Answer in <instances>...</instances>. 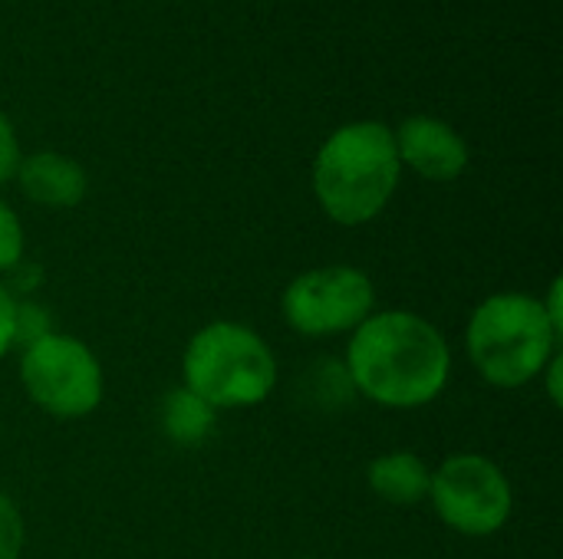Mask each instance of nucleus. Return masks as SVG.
I'll return each mask as SVG.
<instances>
[{"label": "nucleus", "mask_w": 563, "mask_h": 559, "mask_svg": "<svg viewBox=\"0 0 563 559\" xmlns=\"http://www.w3.org/2000/svg\"><path fill=\"white\" fill-rule=\"evenodd\" d=\"M452 356L442 333L419 313L386 310L353 329L346 372L356 392L386 409H419L439 399Z\"/></svg>", "instance_id": "f257e3e1"}, {"label": "nucleus", "mask_w": 563, "mask_h": 559, "mask_svg": "<svg viewBox=\"0 0 563 559\" xmlns=\"http://www.w3.org/2000/svg\"><path fill=\"white\" fill-rule=\"evenodd\" d=\"M399 175L402 165L393 128L383 122H350L320 145L313 194L330 221L356 227L389 204Z\"/></svg>", "instance_id": "f03ea898"}, {"label": "nucleus", "mask_w": 563, "mask_h": 559, "mask_svg": "<svg viewBox=\"0 0 563 559\" xmlns=\"http://www.w3.org/2000/svg\"><path fill=\"white\" fill-rule=\"evenodd\" d=\"M468 356L498 389L528 385L558 353V333L541 300L525 293L488 297L468 320Z\"/></svg>", "instance_id": "7ed1b4c3"}, {"label": "nucleus", "mask_w": 563, "mask_h": 559, "mask_svg": "<svg viewBox=\"0 0 563 559\" xmlns=\"http://www.w3.org/2000/svg\"><path fill=\"white\" fill-rule=\"evenodd\" d=\"M185 389L211 409L261 405L274 382L277 362L267 343L241 323H211L185 349Z\"/></svg>", "instance_id": "20e7f679"}, {"label": "nucleus", "mask_w": 563, "mask_h": 559, "mask_svg": "<svg viewBox=\"0 0 563 559\" xmlns=\"http://www.w3.org/2000/svg\"><path fill=\"white\" fill-rule=\"evenodd\" d=\"M26 395L56 418H82L102 402V369L89 346L49 333L20 356Z\"/></svg>", "instance_id": "39448f33"}, {"label": "nucleus", "mask_w": 563, "mask_h": 559, "mask_svg": "<svg viewBox=\"0 0 563 559\" xmlns=\"http://www.w3.org/2000/svg\"><path fill=\"white\" fill-rule=\"evenodd\" d=\"M429 497L439 517L465 537H492L511 517V484L482 455H455L435 474Z\"/></svg>", "instance_id": "423d86ee"}, {"label": "nucleus", "mask_w": 563, "mask_h": 559, "mask_svg": "<svg viewBox=\"0 0 563 559\" xmlns=\"http://www.w3.org/2000/svg\"><path fill=\"white\" fill-rule=\"evenodd\" d=\"M373 280L356 267H317L284 290V320L300 336L350 333L373 316Z\"/></svg>", "instance_id": "0eeeda50"}, {"label": "nucleus", "mask_w": 563, "mask_h": 559, "mask_svg": "<svg viewBox=\"0 0 563 559\" xmlns=\"http://www.w3.org/2000/svg\"><path fill=\"white\" fill-rule=\"evenodd\" d=\"M399 165H409L426 181H455L468 168L465 138L442 119L409 115L396 132Z\"/></svg>", "instance_id": "6e6552de"}, {"label": "nucleus", "mask_w": 563, "mask_h": 559, "mask_svg": "<svg viewBox=\"0 0 563 559\" xmlns=\"http://www.w3.org/2000/svg\"><path fill=\"white\" fill-rule=\"evenodd\" d=\"M16 181L23 194L43 208H76L89 188L82 165L59 152H36L20 158Z\"/></svg>", "instance_id": "1a4fd4ad"}, {"label": "nucleus", "mask_w": 563, "mask_h": 559, "mask_svg": "<svg viewBox=\"0 0 563 559\" xmlns=\"http://www.w3.org/2000/svg\"><path fill=\"white\" fill-rule=\"evenodd\" d=\"M369 488L376 497H383L393 507H416L429 497L432 471L429 465L412 451H393L369 465Z\"/></svg>", "instance_id": "9d476101"}, {"label": "nucleus", "mask_w": 563, "mask_h": 559, "mask_svg": "<svg viewBox=\"0 0 563 559\" xmlns=\"http://www.w3.org/2000/svg\"><path fill=\"white\" fill-rule=\"evenodd\" d=\"M214 412L205 399H198L191 389H175L162 402V428L165 435L181 445V448H198L211 428H214Z\"/></svg>", "instance_id": "9b49d317"}, {"label": "nucleus", "mask_w": 563, "mask_h": 559, "mask_svg": "<svg viewBox=\"0 0 563 559\" xmlns=\"http://www.w3.org/2000/svg\"><path fill=\"white\" fill-rule=\"evenodd\" d=\"M353 382H350V372L346 366H336V362H320L310 376V399H317L320 405L333 409V405H343L346 399H353Z\"/></svg>", "instance_id": "f8f14e48"}, {"label": "nucleus", "mask_w": 563, "mask_h": 559, "mask_svg": "<svg viewBox=\"0 0 563 559\" xmlns=\"http://www.w3.org/2000/svg\"><path fill=\"white\" fill-rule=\"evenodd\" d=\"M49 313L46 306L33 303V300H16V316H13V346L26 349L33 343H40L43 336H49Z\"/></svg>", "instance_id": "ddd939ff"}, {"label": "nucleus", "mask_w": 563, "mask_h": 559, "mask_svg": "<svg viewBox=\"0 0 563 559\" xmlns=\"http://www.w3.org/2000/svg\"><path fill=\"white\" fill-rule=\"evenodd\" d=\"M23 550V517L16 504L0 494V559H20Z\"/></svg>", "instance_id": "4468645a"}, {"label": "nucleus", "mask_w": 563, "mask_h": 559, "mask_svg": "<svg viewBox=\"0 0 563 559\" xmlns=\"http://www.w3.org/2000/svg\"><path fill=\"white\" fill-rule=\"evenodd\" d=\"M23 257V227L10 204L0 201V270H13Z\"/></svg>", "instance_id": "2eb2a0df"}, {"label": "nucleus", "mask_w": 563, "mask_h": 559, "mask_svg": "<svg viewBox=\"0 0 563 559\" xmlns=\"http://www.w3.org/2000/svg\"><path fill=\"white\" fill-rule=\"evenodd\" d=\"M20 142H16V132H13V122L0 112V185L16 178V168H20Z\"/></svg>", "instance_id": "dca6fc26"}, {"label": "nucleus", "mask_w": 563, "mask_h": 559, "mask_svg": "<svg viewBox=\"0 0 563 559\" xmlns=\"http://www.w3.org/2000/svg\"><path fill=\"white\" fill-rule=\"evenodd\" d=\"M13 316H16V297L10 293V287L0 283V359L13 346Z\"/></svg>", "instance_id": "f3484780"}, {"label": "nucleus", "mask_w": 563, "mask_h": 559, "mask_svg": "<svg viewBox=\"0 0 563 559\" xmlns=\"http://www.w3.org/2000/svg\"><path fill=\"white\" fill-rule=\"evenodd\" d=\"M561 297H563V283L561 280H554V283H551V290H548V300H541V306H544V313H548V320H551V326H554V333H558V336H563Z\"/></svg>", "instance_id": "a211bd4d"}, {"label": "nucleus", "mask_w": 563, "mask_h": 559, "mask_svg": "<svg viewBox=\"0 0 563 559\" xmlns=\"http://www.w3.org/2000/svg\"><path fill=\"white\" fill-rule=\"evenodd\" d=\"M544 372H548V392H551V402L561 409V402H563V395H561V372H563V359H561V353H554L551 356V362L544 366Z\"/></svg>", "instance_id": "6ab92c4d"}]
</instances>
